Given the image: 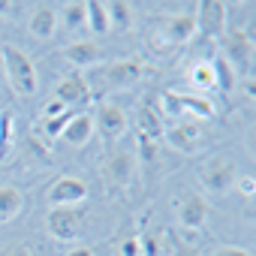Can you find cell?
<instances>
[{
  "label": "cell",
  "mask_w": 256,
  "mask_h": 256,
  "mask_svg": "<svg viewBox=\"0 0 256 256\" xmlns=\"http://www.w3.org/2000/svg\"><path fill=\"white\" fill-rule=\"evenodd\" d=\"M64 58L72 64V66H78V70H88V66H96V64H102V48L96 46V42H90V40H82V42H70L66 48H64Z\"/></svg>",
  "instance_id": "obj_11"
},
{
  "label": "cell",
  "mask_w": 256,
  "mask_h": 256,
  "mask_svg": "<svg viewBox=\"0 0 256 256\" xmlns=\"http://www.w3.org/2000/svg\"><path fill=\"white\" fill-rule=\"evenodd\" d=\"M214 256H250V253H247L244 247H220Z\"/></svg>",
  "instance_id": "obj_32"
},
{
  "label": "cell",
  "mask_w": 256,
  "mask_h": 256,
  "mask_svg": "<svg viewBox=\"0 0 256 256\" xmlns=\"http://www.w3.org/2000/svg\"><path fill=\"white\" fill-rule=\"evenodd\" d=\"M124 256H139V238H126L124 247H120Z\"/></svg>",
  "instance_id": "obj_31"
},
{
  "label": "cell",
  "mask_w": 256,
  "mask_h": 256,
  "mask_svg": "<svg viewBox=\"0 0 256 256\" xmlns=\"http://www.w3.org/2000/svg\"><path fill=\"white\" fill-rule=\"evenodd\" d=\"M196 30L205 40L223 36V30H226V4L223 0H202V4H196Z\"/></svg>",
  "instance_id": "obj_4"
},
{
  "label": "cell",
  "mask_w": 256,
  "mask_h": 256,
  "mask_svg": "<svg viewBox=\"0 0 256 256\" xmlns=\"http://www.w3.org/2000/svg\"><path fill=\"white\" fill-rule=\"evenodd\" d=\"M102 172H106V181L112 187H126L136 175V154L133 151H112Z\"/></svg>",
  "instance_id": "obj_7"
},
{
  "label": "cell",
  "mask_w": 256,
  "mask_h": 256,
  "mask_svg": "<svg viewBox=\"0 0 256 256\" xmlns=\"http://www.w3.org/2000/svg\"><path fill=\"white\" fill-rule=\"evenodd\" d=\"M84 199H88V184H84L82 178H72V175L58 178V181L52 184V190H48L52 208H76V205L84 202Z\"/></svg>",
  "instance_id": "obj_5"
},
{
  "label": "cell",
  "mask_w": 256,
  "mask_h": 256,
  "mask_svg": "<svg viewBox=\"0 0 256 256\" xmlns=\"http://www.w3.org/2000/svg\"><path fill=\"white\" fill-rule=\"evenodd\" d=\"M66 256H94V247H72Z\"/></svg>",
  "instance_id": "obj_35"
},
{
  "label": "cell",
  "mask_w": 256,
  "mask_h": 256,
  "mask_svg": "<svg viewBox=\"0 0 256 256\" xmlns=\"http://www.w3.org/2000/svg\"><path fill=\"white\" fill-rule=\"evenodd\" d=\"M136 145H139V157H142V163H154V157H157V142H151V139L139 136V139H136Z\"/></svg>",
  "instance_id": "obj_29"
},
{
  "label": "cell",
  "mask_w": 256,
  "mask_h": 256,
  "mask_svg": "<svg viewBox=\"0 0 256 256\" xmlns=\"http://www.w3.org/2000/svg\"><path fill=\"white\" fill-rule=\"evenodd\" d=\"M160 102H163V106H157L160 114H163V112H166V114H181V102H178V94H175V90H163Z\"/></svg>",
  "instance_id": "obj_28"
},
{
  "label": "cell",
  "mask_w": 256,
  "mask_h": 256,
  "mask_svg": "<svg viewBox=\"0 0 256 256\" xmlns=\"http://www.w3.org/2000/svg\"><path fill=\"white\" fill-rule=\"evenodd\" d=\"M166 139H169L178 151L190 154V151H196L199 142H202V126L193 124V120H187V124H175V126H169V130H166Z\"/></svg>",
  "instance_id": "obj_13"
},
{
  "label": "cell",
  "mask_w": 256,
  "mask_h": 256,
  "mask_svg": "<svg viewBox=\"0 0 256 256\" xmlns=\"http://www.w3.org/2000/svg\"><path fill=\"white\" fill-rule=\"evenodd\" d=\"M64 112H70L60 100H52L48 106H46V120H52V118H58V114H64Z\"/></svg>",
  "instance_id": "obj_30"
},
{
  "label": "cell",
  "mask_w": 256,
  "mask_h": 256,
  "mask_svg": "<svg viewBox=\"0 0 256 256\" xmlns=\"http://www.w3.org/2000/svg\"><path fill=\"white\" fill-rule=\"evenodd\" d=\"M166 241H169V235L163 226L145 232L139 238V256H166Z\"/></svg>",
  "instance_id": "obj_20"
},
{
  "label": "cell",
  "mask_w": 256,
  "mask_h": 256,
  "mask_svg": "<svg viewBox=\"0 0 256 256\" xmlns=\"http://www.w3.org/2000/svg\"><path fill=\"white\" fill-rule=\"evenodd\" d=\"M22 208H24V196L18 187H0V223L16 220Z\"/></svg>",
  "instance_id": "obj_17"
},
{
  "label": "cell",
  "mask_w": 256,
  "mask_h": 256,
  "mask_svg": "<svg viewBox=\"0 0 256 256\" xmlns=\"http://www.w3.org/2000/svg\"><path fill=\"white\" fill-rule=\"evenodd\" d=\"M94 133H96V130H94V118H90L88 112H76V118L66 124V130H64L60 136L66 139V145H72V148H84V145L90 142Z\"/></svg>",
  "instance_id": "obj_14"
},
{
  "label": "cell",
  "mask_w": 256,
  "mask_h": 256,
  "mask_svg": "<svg viewBox=\"0 0 256 256\" xmlns=\"http://www.w3.org/2000/svg\"><path fill=\"white\" fill-rule=\"evenodd\" d=\"M106 16H108V24L118 28V30H126L133 22V10L126 0H114V4H106Z\"/></svg>",
  "instance_id": "obj_22"
},
{
  "label": "cell",
  "mask_w": 256,
  "mask_h": 256,
  "mask_svg": "<svg viewBox=\"0 0 256 256\" xmlns=\"http://www.w3.org/2000/svg\"><path fill=\"white\" fill-rule=\"evenodd\" d=\"M139 76H142V64H136V60H118L106 70L108 84H133Z\"/></svg>",
  "instance_id": "obj_18"
},
{
  "label": "cell",
  "mask_w": 256,
  "mask_h": 256,
  "mask_svg": "<svg viewBox=\"0 0 256 256\" xmlns=\"http://www.w3.org/2000/svg\"><path fill=\"white\" fill-rule=\"evenodd\" d=\"M28 148H30L36 157H48V148H40V142H36V139H28Z\"/></svg>",
  "instance_id": "obj_34"
},
{
  "label": "cell",
  "mask_w": 256,
  "mask_h": 256,
  "mask_svg": "<svg viewBox=\"0 0 256 256\" xmlns=\"http://www.w3.org/2000/svg\"><path fill=\"white\" fill-rule=\"evenodd\" d=\"M253 58V36L247 30H229L223 42V60L232 70H247Z\"/></svg>",
  "instance_id": "obj_6"
},
{
  "label": "cell",
  "mask_w": 256,
  "mask_h": 256,
  "mask_svg": "<svg viewBox=\"0 0 256 256\" xmlns=\"http://www.w3.org/2000/svg\"><path fill=\"white\" fill-rule=\"evenodd\" d=\"M199 181H202V187L211 190V193H226V190L238 181V166H235L232 160H226V157H214V160H208V163L202 166Z\"/></svg>",
  "instance_id": "obj_2"
},
{
  "label": "cell",
  "mask_w": 256,
  "mask_h": 256,
  "mask_svg": "<svg viewBox=\"0 0 256 256\" xmlns=\"http://www.w3.org/2000/svg\"><path fill=\"white\" fill-rule=\"evenodd\" d=\"M12 6H18V4H12V0H0V16L12 12Z\"/></svg>",
  "instance_id": "obj_36"
},
{
  "label": "cell",
  "mask_w": 256,
  "mask_h": 256,
  "mask_svg": "<svg viewBox=\"0 0 256 256\" xmlns=\"http://www.w3.org/2000/svg\"><path fill=\"white\" fill-rule=\"evenodd\" d=\"M244 90L253 96V94H256V82H253V78H247V82H244Z\"/></svg>",
  "instance_id": "obj_39"
},
{
  "label": "cell",
  "mask_w": 256,
  "mask_h": 256,
  "mask_svg": "<svg viewBox=\"0 0 256 256\" xmlns=\"http://www.w3.org/2000/svg\"><path fill=\"white\" fill-rule=\"evenodd\" d=\"M54 100H60L66 108H72V106H84V102L90 100V88H88V82L76 72V76H66V78L58 84Z\"/></svg>",
  "instance_id": "obj_12"
},
{
  "label": "cell",
  "mask_w": 256,
  "mask_h": 256,
  "mask_svg": "<svg viewBox=\"0 0 256 256\" xmlns=\"http://www.w3.org/2000/svg\"><path fill=\"white\" fill-rule=\"evenodd\" d=\"M163 114L157 108V102H145L139 108V136L151 139V142H160L163 139Z\"/></svg>",
  "instance_id": "obj_15"
},
{
  "label": "cell",
  "mask_w": 256,
  "mask_h": 256,
  "mask_svg": "<svg viewBox=\"0 0 256 256\" xmlns=\"http://www.w3.org/2000/svg\"><path fill=\"white\" fill-rule=\"evenodd\" d=\"M178 102H181V112H193L199 118H214V112H217V106L199 94H178Z\"/></svg>",
  "instance_id": "obj_21"
},
{
  "label": "cell",
  "mask_w": 256,
  "mask_h": 256,
  "mask_svg": "<svg viewBox=\"0 0 256 256\" xmlns=\"http://www.w3.org/2000/svg\"><path fill=\"white\" fill-rule=\"evenodd\" d=\"M211 66H214V88H220L223 94H232V88H235V70L223 58L211 60Z\"/></svg>",
  "instance_id": "obj_23"
},
{
  "label": "cell",
  "mask_w": 256,
  "mask_h": 256,
  "mask_svg": "<svg viewBox=\"0 0 256 256\" xmlns=\"http://www.w3.org/2000/svg\"><path fill=\"white\" fill-rule=\"evenodd\" d=\"M84 24H88L96 36H106V34L112 30L108 16H106V4H100V0H90V4H84Z\"/></svg>",
  "instance_id": "obj_19"
},
{
  "label": "cell",
  "mask_w": 256,
  "mask_h": 256,
  "mask_svg": "<svg viewBox=\"0 0 256 256\" xmlns=\"http://www.w3.org/2000/svg\"><path fill=\"white\" fill-rule=\"evenodd\" d=\"M0 60H4V72L10 78V88L18 94V96H34L40 90V78H36V70L30 64V58L16 48V46H4L0 48Z\"/></svg>",
  "instance_id": "obj_1"
},
{
  "label": "cell",
  "mask_w": 256,
  "mask_h": 256,
  "mask_svg": "<svg viewBox=\"0 0 256 256\" xmlns=\"http://www.w3.org/2000/svg\"><path fill=\"white\" fill-rule=\"evenodd\" d=\"M10 133H12V112H4L0 114V160H4V154H6Z\"/></svg>",
  "instance_id": "obj_27"
},
{
  "label": "cell",
  "mask_w": 256,
  "mask_h": 256,
  "mask_svg": "<svg viewBox=\"0 0 256 256\" xmlns=\"http://www.w3.org/2000/svg\"><path fill=\"white\" fill-rule=\"evenodd\" d=\"M175 256H199L193 247H175Z\"/></svg>",
  "instance_id": "obj_37"
},
{
  "label": "cell",
  "mask_w": 256,
  "mask_h": 256,
  "mask_svg": "<svg viewBox=\"0 0 256 256\" xmlns=\"http://www.w3.org/2000/svg\"><path fill=\"white\" fill-rule=\"evenodd\" d=\"M64 22H66L70 30L82 28V24H84V4H66V6H64Z\"/></svg>",
  "instance_id": "obj_25"
},
{
  "label": "cell",
  "mask_w": 256,
  "mask_h": 256,
  "mask_svg": "<svg viewBox=\"0 0 256 256\" xmlns=\"http://www.w3.org/2000/svg\"><path fill=\"white\" fill-rule=\"evenodd\" d=\"M193 34H196V10H193V12H178V16H172V18L163 22V36H166V42H172V46L190 42Z\"/></svg>",
  "instance_id": "obj_10"
},
{
  "label": "cell",
  "mask_w": 256,
  "mask_h": 256,
  "mask_svg": "<svg viewBox=\"0 0 256 256\" xmlns=\"http://www.w3.org/2000/svg\"><path fill=\"white\" fill-rule=\"evenodd\" d=\"M94 130H100V136H102L106 145H112L114 139H120L124 130H126V112H124V106L114 102V100L102 102L96 108V118H94Z\"/></svg>",
  "instance_id": "obj_3"
},
{
  "label": "cell",
  "mask_w": 256,
  "mask_h": 256,
  "mask_svg": "<svg viewBox=\"0 0 256 256\" xmlns=\"http://www.w3.org/2000/svg\"><path fill=\"white\" fill-rule=\"evenodd\" d=\"M208 214H211V205H208L205 196H199V193H187V196H181L178 220H181L184 229H202L205 220H208Z\"/></svg>",
  "instance_id": "obj_8"
},
{
  "label": "cell",
  "mask_w": 256,
  "mask_h": 256,
  "mask_svg": "<svg viewBox=\"0 0 256 256\" xmlns=\"http://www.w3.org/2000/svg\"><path fill=\"white\" fill-rule=\"evenodd\" d=\"M76 118V112L70 108V112H64V114H58V118H52V120H46V133L48 136H60L64 130H66V124Z\"/></svg>",
  "instance_id": "obj_26"
},
{
  "label": "cell",
  "mask_w": 256,
  "mask_h": 256,
  "mask_svg": "<svg viewBox=\"0 0 256 256\" xmlns=\"http://www.w3.org/2000/svg\"><path fill=\"white\" fill-rule=\"evenodd\" d=\"M54 28H58V10L48 6V4L36 6L34 16H30V34H34L36 40H48V36L54 34Z\"/></svg>",
  "instance_id": "obj_16"
},
{
  "label": "cell",
  "mask_w": 256,
  "mask_h": 256,
  "mask_svg": "<svg viewBox=\"0 0 256 256\" xmlns=\"http://www.w3.org/2000/svg\"><path fill=\"white\" fill-rule=\"evenodd\" d=\"M241 190H244L247 196H253V178H244V181H241Z\"/></svg>",
  "instance_id": "obj_38"
},
{
  "label": "cell",
  "mask_w": 256,
  "mask_h": 256,
  "mask_svg": "<svg viewBox=\"0 0 256 256\" xmlns=\"http://www.w3.org/2000/svg\"><path fill=\"white\" fill-rule=\"evenodd\" d=\"M46 223H48V232H52L54 238L70 241V238H76V235H78L82 214H78L76 208H52V211H48V217H46Z\"/></svg>",
  "instance_id": "obj_9"
},
{
  "label": "cell",
  "mask_w": 256,
  "mask_h": 256,
  "mask_svg": "<svg viewBox=\"0 0 256 256\" xmlns=\"http://www.w3.org/2000/svg\"><path fill=\"white\" fill-rule=\"evenodd\" d=\"M0 256H28V247L24 244H12V247H6Z\"/></svg>",
  "instance_id": "obj_33"
},
{
  "label": "cell",
  "mask_w": 256,
  "mask_h": 256,
  "mask_svg": "<svg viewBox=\"0 0 256 256\" xmlns=\"http://www.w3.org/2000/svg\"><path fill=\"white\" fill-rule=\"evenodd\" d=\"M190 78H193L196 88L211 90V88H214V66H211V60H199V64L190 70Z\"/></svg>",
  "instance_id": "obj_24"
}]
</instances>
